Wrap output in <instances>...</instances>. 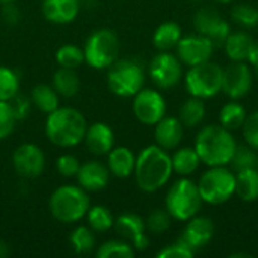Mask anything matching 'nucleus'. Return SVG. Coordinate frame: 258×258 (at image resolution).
I'll use <instances>...</instances> for the list:
<instances>
[{
    "mask_svg": "<svg viewBox=\"0 0 258 258\" xmlns=\"http://www.w3.org/2000/svg\"><path fill=\"white\" fill-rule=\"evenodd\" d=\"M83 141L92 154L104 156V154H109V151L113 148L115 136H113L112 128L107 124L94 122L92 125H88Z\"/></svg>",
    "mask_w": 258,
    "mask_h": 258,
    "instance_id": "19",
    "label": "nucleus"
},
{
    "mask_svg": "<svg viewBox=\"0 0 258 258\" xmlns=\"http://www.w3.org/2000/svg\"><path fill=\"white\" fill-rule=\"evenodd\" d=\"M246 60L249 62V65L252 68L258 67V42H255V41H254V44H252V47L249 50V54H248V59Z\"/></svg>",
    "mask_w": 258,
    "mask_h": 258,
    "instance_id": "46",
    "label": "nucleus"
},
{
    "mask_svg": "<svg viewBox=\"0 0 258 258\" xmlns=\"http://www.w3.org/2000/svg\"><path fill=\"white\" fill-rule=\"evenodd\" d=\"M192 2H201V0H192Z\"/></svg>",
    "mask_w": 258,
    "mask_h": 258,
    "instance_id": "53",
    "label": "nucleus"
},
{
    "mask_svg": "<svg viewBox=\"0 0 258 258\" xmlns=\"http://www.w3.org/2000/svg\"><path fill=\"white\" fill-rule=\"evenodd\" d=\"M252 44H254V39L246 32H234V33L231 32L224 44V48L230 60L245 62L248 59Z\"/></svg>",
    "mask_w": 258,
    "mask_h": 258,
    "instance_id": "22",
    "label": "nucleus"
},
{
    "mask_svg": "<svg viewBox=\"0 0 258 258\" xmlns=\"http://www.w3.org/2000/svg\"><path fill=\"white\" fill-rule=\"evenodd\" d=\"M230 257L231 258H240V257L249 258V257H252V255H251V254H248V252H234V254H231Z\"/></svg>",
    "mask_w": 258,
    "mask_h": 258,
    "instance_id": "48",
    "label": "nucleus"
},
{
    "mask_svg": "<svg viewBox=\"0 0 258 258\" xmlns=\"http://www.w3.org/2000/svg\"><path fill=\"white\" fill-rule=\"evenodd\" d=\"M171 221L172 216L166 209H154L145 221V228L153 234H162L169 230Z\"/></svg>",
    "mask_w": 258,
    "mask_h": 258,
    "instance_id": "38",
    "label": "nucleus"
},
{
    "mask_svg": "<svg viewBox=\"0 0 258 258\" xmlns=\"http://www.w3.org/2000/svg\"><path fill=\"white\" fill-rule=\"evenodd\" d=\"M257 163V154L254 153V148L246 145H236L234 154L230 160V169L236 174L245 169H251L255 168Z\"/></svg>",
    "mask_w": 258,
    "mask_h": 258,
    "instance_id": "32",
    "label": "nucleus"
},
{
    "mask_svg": "<svg viewBox=\"0 0 258 258\" xmlns=\"http://www.w3.org/2000/svg\"><path fill=\"white\" fill-rule=\"evenodd\" d=\"M116 233L127 240L135 251H144L150 245V239L145 234V221L135 213H124L113 222Z\"/></svg>",
    "mask_w": 258,
    "mask_h": 258,
    "instance_id": "15",
    "label": "nucleus"
},
{
    "mask_svg": "<svg viewBox=\"0 0 258 258\" xmlns=\"http://www.w3.org/2000/svg\"><path fill=\"white\" fill-rule=\"evenodd\" d=\"M133 113L145 125H156L166 115V101L156 89H141L133 98Z\"/></svg>",
    "mask_w": 258,
    "mask_h": 258,
    "instance_id": "11",
    "label": "nucleus"
},
{
    "mask_svg": "<svg viewBox=\"0 0 258 258\" xmlns=\"http://www.w3.org/2000/svg\"><path fill=\"white\" fill-rule=\"evenodd\" d=\"M255 168L258 169V154H257V163H255Z\"/></svg>",
    "mask_w": 258,
    "mask_h": 258,
    "instance_id": "52",
    "label": "nucleus"
},
{
    "mask_svg": "<svg viewBox=\"0 0 258 258\" xmlns=\"http://www.w3.org/2000/svg\"><path fill=\"white\" fill-rule=\"evenodd\" d=\"M222 74L224 68L212 60L189 67L184 76L186 91L201 100L213 98L222 92Z\"/></svg>",
    "mask_w": 258,
    "mask_h": 258,
    "instance_id": "6",
    "label": "nucleus"
},
{
    "mask_svg": "<svg viewBox=\"0 0 258 258\" xmlns=\"http://www.w3.org/2000/svg\"><path fill=\"white\" fill-rule=\"evenodd\" d=\"M20 89V80L8 67H0V101H11Z\"/></svg>",
    "mask_w": 258,
    "mask_h": 258,
    "instance_id": "37",
    "label": "nucleus"
},
{
    "mask_svg": "<svg viewBox=\"0 0 258 258\" xmlns=\"http://www.w3.org/2000/svg\"><path fill=\"white\" fill-rule=\"evenodd\" d=\"M85 62L95 70L109 68L119 54V39L110 29L95 30L85 44L83 48Z\"/></svg>",
    "mask_w": 258,
    "mask_h": 258,
    "instance_id": "8",
    "label": "nucleus"
},
{
    "mask_svg": "<svg viewBox=\"0 0 258 258\" xmlns=\"http://www.w3.org/2000/svg\"><path fill=\"white\" fill-rule=\"evenodd\" d=\"M95 255L97 258H133L135 248L124 240H109L97 249Z\"/></svg>",
    "mask_w": 258,
    "mask_h": 258,
    "instance_id": "34",
    "label": "nucleus"
},
{
    "mask_svg": "<svg viewBox=\"0 0 258 258\" xmlns=\"http://www.w3.org/2000/svg\"><path fill=\"white\" fill-rule=\"evenodd\" d=\"M172 169L175 174H178L180 177H189L192 175L201 163V159L197 153L195 148L192 147H183L178 148L172 156Z\"/></svg>",
    "mask_w": 258,
    "mask_h": 258,
    "instance_id": "23",
    "label": "nucleus"
},
{
    "mask_svg": "<svg viewBox=\"0 0 258 258\" xmlns=\"http://www.w3.org/2000/svg\"><path fill=\"white\" fill-rule=\"evenodd\" d=\"M17 116L9 101H0V141L6 139L15 127Z\"/></svg>",
    "mask_w": 258,
    "mask_h": 258,
    "instance_id": "39",
    "label": "nucleus"
},
{
    "mask_svg": "<svg viewBox=\"0 0 258 258\" xmlns=\"http://www.w3.org/2000/svg\"><path fill=\"white\" fill-rule=\"evenodd\" d=\"M213 234H215L213 221L206 216L195 215L187 221L180 239L197 252L206 245H209V242L213 239Z\"/></svg>",
    "mask_w": 258,
    "mask_h": 258,
    "instance_id": "16",
    "label": "nucleus"
},
{
    "mask_svg": "<svg viewBox=\"0 0 258 258\" xmlns=\"http://www.w3.org/2000/svg\"><path fill=\"white\" fill-rule=\"evenodd\" d=\"M195 254L197 252L180 239L175 243H171L165 246L162 251H159L157 258H192Z\"/></svg>",
    "mask_w": 258,
    "mask_h": 258,
    "instance_id": "40",
    "label": "nucleus"
},
{
    "mask_svg": "<svg viewBox=\"0 0 258 258\" xmlns=\"http://www.w3.org/2000/svg\"><path fill=\"white\" fill-rule=\"evenodd\" d=\"M9 254H11V248H9V245H8L5 240H0V258L9 257Z\"/></svg>",
    "mask_w": 258,
    "mask_h": 258,
    "instance_id": "47",
    "label": "nucleus"
},
{
    "mask_svg": "<svg viewBox=\"0 0 258 258\" xmlns=\"http://www.w3.org/2000/svg\"><path fill=\"white\" fill-rule=\"evenodd\" d=\"M15 0H0V3L2 5H6V3H14Z\"/></svg>",
    "mask_w": 258,
    "mask_h": 258,
    "instance_id": "49",
    "label": "nucleus"
},
{
    "mask_svg": "<svg viewBox=\"0 0 258 258\" xmlns=\"http://www.w3.org/2000/svg\"><path fill=\"white\" fill-rule=\"evenodd\" d=\"M70 245H71L73 251L79 255L91 252L95 246L94 231L89 230L88 227H83V225L77 227L70 236Z\"/></svg>",
    "mask_w": 258,
    "mask_h": 258,
    "instance_id": "33",
    "label": "nucleus"
},
{
    "mask_svg": "<svg viewBox=\"0 0 258 258\" xmlns=\"http://www.w3.org/2000/svg\"><path fill=\"white\" fill-rule=\"evenodd\" d=\"M222 20L224 18L221 17V14L215 8L204 6V8H200L195 12L194 27H195L197 33L204 35V36H209L222 23Z\"/></svg>",
    "mask_w": 258,
    "mask_h": 258,
    "instance_id": "30",
    "label": "nucleus"
},
{
    "mask_svg": "<svg viewBox=\"0 0 258 258\" xmlns=\"http://www.w3.org/2000/svg\"><path fill=\"white\" fill-rule=\"evenodd\" d=\"M172 160L166 150L156 145L145 147L135 163V180L141 190L151 194L162 189L172 177Z\"/></svg>",
    "mask_w": 258,
    "mask_h": 258,
    "instance_id": "1",
    "label": "nucleus"
},
{
    "mask_svg": "<svg viewBox=\"0 0 258 258\" xmlns=\"http://www.w3.org/2000/svg\"><path fill=\"white\" fill-rule=\"evenodd\" d=\"M136 156L127 147H116L109 151L107 168L109 172L118 178H127L133 174Z\"/></svg>",
    "mask_w": 258,
    "mask_h": 258,
    "instance_id": "21",
    "label": "nucleus"
},
{
    "mask_svg": "<svg viewBox=\"0 0 258 258\" xmlns=\"http://www.w3.org/2000/svg\"><path fill=\"white\" fill-rule=\"evenodd\" d=\"M79 168H80V163H79L77 157H74L73 154H62L56 160V169L63 177H74V175H77Z\"/></svg>",
    "mask_w": 258,
    "mask_h": 258,
    "instance_id": "42",
    "label": "nucleus"
},
{
    "mask_svg": "<svg viewBox=\"0 0 258 258\" xmlns=\"http://www.w3.org/2000/svg\"><path fill=\"white\" fill-rule=\"evenodd\" d=\"M2 15H3V18H5V21L9 23V24H15L17 20H18V17H20L18 9L15 8L14 3H6V5H3Z\"/></svg>",
    "mask_w": 258,
    "mask_h": 258,
    "instance_id": "45",
    "label": "nucleus"
},
{
    "mask_svg": "<svg viewBox=\"0 0 258 258\" xmlns=\"http://www.w3.org/2000/svg\"><path fill=\"white\" fill-rule=\"evenodd\" d=\"M56 62H57L59 67H62V68L76 70L77 67H80V65L85 62V53H83V50L79 48L77 45L67 44V45H62V47L56 51Z\"/></svg>",
    "mask_w": 258,
    "mask_h": 258,
    "instance_id": "36",
    "label": "nucleus"
},
{
    "mask_svg": "<svg viewBox=\"0 0 258 258\" xmlns=\"http://www.w3.org/2000/svg\"><path fill=\"white\" fill-rule=\"evenodd\" d=\"M254 82V74L246 62H233L224 68L222 92L231 100H240L249 94Z\"/></svg>",
    "mask_w": 258,
    "mask_h": 258,
    "instance_id": "12",
    "label": "nucleus"
},
{
    "mask_svg": "<svg viewBox=\"0 0 258 258\" xmlns=\"http://www.w3.org/2000/svg\"><path fill=\"white\" fill-rule=\"evenodd\" d=\"M80 11L79 0H44L42 15L54 24H67L76 20Z\"/></svg>",
    "mask_w": 258,
    "mask_h": 258,
    "instance_id": "20",
    "label": "nucleus"
},
{
    "mask_svg": "<svg viewBox=\"0 0 258 258\" xmlns=\"http://www.w3.org/2000/svg\"><path fill=\"white\" fill-rule=\"evenodd\" d=\"M181 39V27L174 21L162 23L153 33V44L160 51H169Z\"/></svg>",
    "mask_w": 258,
    "mask_h": 258,
    "instance_id": "24",
    "label": "nucleus"
},
{
    "mask_svg": "<svg viewBox=\"0 0 258 258\" xmlns=\"http://www.w3.org/2000/svg\"><path fill=\"white\" fill-rule=\"evenodd\" d=\"M254 71H255V76L258 77V67H255V68H254Z\"/></svg>",
    "mask_w": 258,
    "mask_h": 258,
    "instance_id": "51",
    "label": "nucleus"
},
{
    "mask_svg": "<svg viewBox=\"0 0 258 258\" xmlns=\"http://www.w3.org/2000/svg\"><path fill=\"white\" fill-rule=\"evenodd\" d=\"M242 133H243L245 142L254 150H258V110L246 116L242 125Z\"/></svg>",
    "mask_w": 258,
    "mask_h": 258,
    "instance_id": "41",
    "label": "nucleus"
},
{
    "mask_svg": "<svg viewBox=\"0 0 258 258\" xmlns=\"http://www.w3.org/2000/svg\"><path fill=\"white\" fill-rule=\"evenodd\" d=\"M175 50L181 63L187 67H194V65L210 60L215 47L207 36L197 33V35L181 36Z\"/></svg>",
    "mask_w": 258,
    "mask_h": 258,
    "instance_id": "14",
    "label": "nucleus"
},
{
    "mask_svg": "<svg viewBox=\"0 0 258 258\" xmlns=\"http://www.w3.org/2000/svg\"><path fill=\"white\" fill-rule=\"evenodd\" d=\"M30 101L36 106L38 110L48 115L59 107V94L56 92L53 86L38 85L32 89Z\"/></svg>",
    "mask_w": 258,
    "mask_h": 258,
    "instance_id": "27",
    "label": "nucleus"
},
{
    "mask_svg": "<svg viewBox=\"0 0 258 258\" xmlns=\"http://www.w3.org/2000/svg\"><path fill=\"white\" fill-rule=\"evenodd\" d=\"M206 116V104L201 98L198 97H190L189 100H186L181 107H180V115L178 119L181 121V124L187 128H194L197 125H200L203 122Z\"/></svg>",
    "mask_w": 258,
    "mask_h": 258,
    "instance_id": "26",
    "label": "nucleus"
},
{
    "mask_svg": "<svg viewBox=\"0 0 258 258\" xmlns=\"http://www.w3.org/2000/svg\"><path fill=\"white\" fill-rule=\"evenodd\" d=\"M11 106L14 109V113L17 116V119H21L24 116H27L29 113V109H30V101L26 98V97H20L18 94L11 100Z\"/></svg>",
    "mask_w": 258,
    "mask_h": 258,
    "instance_id": "44",
    "label": "nucleus"
},
{
    "mask_svg": "<svg viewBox=\"0 0 258 258\" xmlns=\"http://www.w3.org/2000/svg\"><path fill=\"white\" fill-rule=\"evenodd\" d=\"M246 116H248L246 109L240 103H237L234 100V101H230V103L224 104V107L221 109V112H219V124L224 128L230 130V132H234V130L242 128Z\"/></svg>",
    "mask_w": 258,
    "mask_h": 258,
    "instance_id": "29",
    "label": "nucleus"
},
{
    "mask_svg": "<svg viewBox=\"0 0 258 258\" xmlns=\"http://www.w3.org/2000/svg\"><path fill=\"white\" fill-rule=\"evenodd\" d=\"M236 139L221 124L204 125L195 138V150L207 166H227L236 150Z\"/></svg>",
    "mask_w": 258,
    "mask_h": 258,
    "instance_id": "2",
    "label": "nucleus"
},
{
    "mask_svg": "<svg viewBox=\"0 0 258 258\" xmlns=\"http://www.w3.org/2000/svg\"><path fill=\"white\" fill-rule=\"evenodd\" d=\"M231 20L245 29H254L258 26V9L248 3H239L231 9Z\"/></svg>",
    "mask_w": 258,
    "mask_h": 258,
    "instance_id": "35",
    "label": "nucleus"
},
{
    "mask_svg": "<svg viewBox=\"0 0 258 258\" xmlns=\"http://www.w3.org/2000/svg\"><path fill=\"white\" fill-rule=\"evenodd\" d=\"M230 33H231V27H230L228 21L222 20V23L207 38L212 41V44H213L215 48H219V47H224V44H225L227 38L230 36Z\"/></svg>",
    "mask_w": 258,
    "mask_h": 258,
    "instance_id": "43",
    "label": "nucleus"
},
{
    "mask_svg": "<svg viewBox=\"0 0 258 258\" xmlns=\"http://www.w3.org/2000/svg\"><path fill=\"white\" fill-rule=\"evenodd\" d=\"M184 136V125L175 116H163L154 128L156 144L163 150H175Z\"/></svg>",
    "mask_w": 258,
    "mask_h": 258,
    "instance_id": "17",
    "label": "nucleus"
},
{
    "mask_svg": "<svg viewBox=\"0 0 258 258\" xmlns=\"http://www.w3.org/2000/svg\"><path fill=\"white\" fill-rule=\"evenodd\" d=\"M12 166L20 177L36 178L44 172L45 156L35 144H21L12 154Z\"/></svg>",
    "mask_w": 258,
    "mask_h": 258,
    "instance_id": "13",
    "label": "nucleus"
},
{
    "mask_svg": "<svg viewBox=\"0 0 258 258\" xmlns=\"http://www.w3.org/2000/svg\"><path fill=\"white\" fill-rule=\"evenodd\" d=\"M197 184L203 203L219 206L236 194V174L225 166H210Z\"/></svg>",
    "mask_w": 258,
    "mask_h": 258,
    "instance_id": "7",
    "label": "nucleus"
},
{
    "mask_svg": "<svg viewBox=\"0 0 258 258\" xmlns=\"http://www.w3.org/2000/svg\"><path fill=\"white\" fill-rule=\"evenodd\" d=\"M148 74L153 83L160 89H171L183 77V67L178 56L169 51H160L153 57L148 67Z\"/></svg>",
    "mask_w": 258,
    "mask_h": 258,
    "instance_id": "10",
    "label": "nucleus"
},
{
    "mask_svg": "<svg viewBox=\"0 0 258 258\" xmlns=\"http://www.w3.org/2000/svg\"><path fill=\"white\" fill-rule=\"evenodd\" d=\"M86 218H88V224H89L91 230L95 231V233H106V231H109L113 227V222H115L112 213L104 206L89 207V210L86 213Z\"/></svg>",
    "mask_w": 258,
    "mask_h": 258,
    "instance_id": "31",
    "label": "nucleus"
},
{
    "mask_svg": "<svg viewBox=\"0 0 258 258\" xmlns=\"http://www.w3.org/2000/svg\"><path fill=\"white\" fill-rule=\"evenodd\" d=\"M236 195L245 203H252L258 200L257 168L236 172Z\"/></svg>",
    "mask_w": 258,
    "mask_h": 258,
    "instance_id": "25",
    "label": "nucleus"
},
{
    "mask_svg": "<svg viewBox=\"0 0 258 258\" xmlns=\"http://www.w3.org/2000/svg\"><path fill=\"white\" fill-rule=\"evenodd\" d=\"M109 168L104 166L100 162H86L80 165L79 172H77V181L79 186L83 187L85 190L89 192H97L101 190L107 186L109 183Z\"/></svg>",
    "mask_w": 258,
    "mask_h": 258,
    "instance_id": "18",
    "label": "nucleus"
},
{
    "mask_svg": "<svg viewBox=\"0 0 258 258\" xmlns=\"http://www.w3.org/2000/svg\"><path fill=\"white\" fill-rule=\"evenodd\" d=\"M216 2H221V3H228V2H233V0H216Z\"/></svg>",
    "mask_w": 258,
    "mask_h": 258,
    "instance_id": "50",
    "label": "nucleus"
},
{
    "mask_svg": "<svg viewBox=\"0 0 258 258\" xmlns=\"http://www.w3.org/2000/svg\"><path fill=\"white\" fill-rule=\"evenodd\" d=\"M88 124L85 116L73 107H57L48 113L45 121V135L57 147L70 148L85 139Z\"/></svg>",
    "mask_w": 258,
    "mask_h": 258,
    "instance_id": "3",
    "label": "nucleus"
},
{
    "mask_svg": "<svg viewBox=\"0 0 258 258\" xmlns=\"http://www.w3.org/2000/svg\"><path fill=\"white\" fill-rule=\"evenodd\" d=\"M145 83V73L141 65L130 59L115 60L109 67L107 85L118 97H135Z\"/></svg>",
    "mask_w": 258,
    "mask_h": 258,
    "instance_id": "9",
    "label": "nucleus"
},
{
    "mask_svg": "<svg viewBox=\"0 0 258 258\" xmlns=\"http://www.w3.org/2000/svg\"><path fill=\"white\" fill-rule=\"evenodd\" d=\"M165 206L172 219L189 221L200 212L203 206V198L200 195L198 184L189 180L187 177H181L169 187Z\"/></svg>",
    "mask_w": 258,
    "mask_h": 258,
    "instance_id": "5",
    "label": "nucleus"
},
{
    "mask_svg": "<svg viewBox=\"0 0 258 258\" xmlns=\"http://www.w3.org/2000/svg\"><path fill=\"white\" fill-rule=\"evenodd\" d=\"M53 88L56 89V92L60 97L70 98L79 92L80 82H79V77L74 73V70L60 67L53 76Z\"/></svg>",
    "mask_w": 258,
    "mask_h": 258,
    "instance_id": "28",
    "label": "nucleus"
},
{
    "mask_svg": "<svg viewBox=\"0 0 258 258\" xmlns=\"http://www.w3.org/2000/svg\"><path fill=\"white\" fill-rule=\"evenodd\" d=\"M48 207L54 219L62 224H73L83 219L91 206L89 197L83 187L67 184L51 194Z\"/></svg>",
    "mask_w": 258,
    "mask_h": 258,
    "instance_id": "4",
    "label": "nucleus"
}]
</instances>
